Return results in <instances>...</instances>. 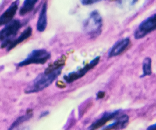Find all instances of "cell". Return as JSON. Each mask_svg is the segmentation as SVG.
Returning <instances> with one entry per match:
<instances>
[{"label": "cell", "instance_id": "12", "mask_svg": "<svg viewBox=\"0 0 156 130\" xmlns=\"http://www.w3.org/2000/svg\"><path fill=\"white\" fill-rule=\"evenodd\" d=\"M31 33H32L31 28L30 27L27 28L26 29V30H25L24 32H23V33H22V34L17 38V39L12 40V42H11V43H9V46H8V48H7L8 50H11V49L12 48H14L16 45L20 44V43L24 41L25 39H27V38H29L30 35H31Z\"/></svg>", "mask_w": 156, "mask_h": 130}, {"label": "cell", "instance_id": "2", "mask_svg": "<svg viewBox=\"0 0 156 130\" xmlns=\"http://www.w3.org/2000/svg\"><path fill=\"white\" fill-rule=\"evenodd\" d=\"M102 27V19L98 11H94L84 22L83 29L87 35L96 36L100 34Z\"/></svg>", "mask_w": 156, "mask_h": 130}, {"label": "cell", "instance_id": "6", "mask_svg": "<svg viewBox=\"0 0 156 130\" xmlns=\"http://www.w3.org/2000/svg\"><path fill=\"white\" fill-rule=\"evenodd\" d=\"M99 60H100L99 57H96V58H94V59L91 62L89 63V64H87V65H85V66L83 67V68H81V69H80V70H78V71H75V72H72V73L69 74L68 75L65 76V78H64V79H65L66 82H68V83L75 82V81L77 80V79L82 78L83 75L87 73L89 70H90L91 68H93L94 67H95L96 65L98 64V62H99Z\"/></svg>", "mask_w": 156, "mask_h": 130}, {"label": "cell", "instance_id": "9", "mask_svg": "<svg viewBox=\"0 0 156 130\" xmlns=\"http://www.w3.org/2000/svg\"><path fill=\"white\" fill-rule=\"evenodd\" d=\"M129 122V117L126 114L118 115L117 118L112 124L106 126L103 130H119L124 128Z\"/></svg>", "mask_w": 156, "mask_h": 130}, {"label": "cell", "instance_id": "7", "mask_svg": "<svg viewBox=\"0 0 156 130\" xmlns=\"http://www.w3.org/2000/svg\"><path fill=\"white\" fill-rule=\"evenodd\" d=\"M18 6H19V0H16L12 2L9 6V7L0 16V26L7 24L8 23L12 21V18L15 16L18 9Z\"/></svg>", "mask_w": 156, "mask_h": 130}, {"label": "cell", "instance_id": "14", "mask_svg": "<svg viewBox=\"0 0 156 130\" xmlns=\"http://www.w3.org/2000/svg\"><path fill=\"white\" fill-rule=\"evenodd\" d=\"M151 74V60L150 58H145L143 62V75H150Z\"/></svg>", "mask_w": 156, "mask_h": 130}, {"label": "cell", "instance_id": "10", "mask_svg": "<svg viewBox=\"0 0 156 130\" xmlns=\"http://www.w3.org/2000/svg\"><path fill=\"white\" fill-rule=\"evenodd\" d=\"M119 114V111H115L112 113H108V114H105L101 117L100 119L96 121L92 124V125L90 126V129L91 130H95L97 128H99L100 127L103 126V125L106 124L108 121L113 119L114 118H116Z\"/></svg>", "mask_w": 156, "mask_h": 130}, {"label": "cell", "instance_id": "13", "mask_svg": "<svg viewBox=\"0 0 156 130\" xmlns=\"http://www.w3.org/2000/svg\"><path fill=\"white\" fill-rule=\"evenodd\" d=\"M38 0H25L23 2V5L22 6L21 9L20 10V15H25L27 13L30 12L34 9V6L37 3Z\"/></svg>", "mask_w": 156, "mask_h": 130}, {"label": "cell", "instance_id": "18", "mask_svg": "<svg viewBox=\"0 0 156 130\" xmlns=\"http://www.w3.org/2000/svg\"><path fill=\"white\" fill-rule=\"evenodd\" d=\"M147 130H156V124L155 125H151V126H149L148 128H147Z\"/></svg>", "mask_w": 156, "mask_h": 130}, {"label": "cell", "instance_id": "4", "mask_svg": "<svg viewBox=\"0 0 156 130\" xmlns=\"http://www.w3.org/2000/svg\"><path fill=\"white\" fill-rule=\"evenodd\" d=\"M50 58V54L45 50H34L28 57L18 64L19 67L27 66L30 64H42Z\"/></svg>", "mask_w": 156, "mask_h": 130}, {"label": "cell", "instance_id": "3", "mask_svg": "<svg viewBox=\"0 0 156 130\" xmlns=\"http://www.w3.org/2000/svg\"><path fill=\"white\" fill-rule=\"evenodd\" d=\"M21 27L19 20H14L5 24V27L0 31V41L2 42V47H8L12 42V39L16 35Z\"/></svg>", "mask_w": 156, "mask_h": 130}, {"label": "cell", "instance_id": "1", "mask_svg": "<svg viewBox=\"0 0 156 130\" xmlns=\"http://www.w3.org/2000/svg\"><path fill=\"white\" fill-rule=\"evenodd\" d=\"M62 65L63 63L59 61H57L56 63L52 64V66L49 67L44 74L37 77L25 92L27 93H37L49 86L56 79L57 77L60 75Z\"/></svg>", "mask_w": 156, "mask_h": 130}, {"label": "cell", "instance_id": "8", "mask_svg": "<svg viewBox=\"0 0 156 130\" xmlns=\"http://www.w3.org/2000/svg\"><path fill=\"white\" fill-rule=\"evenodd\" d=\"M129 39H128V38L119 40L111 49V50L109 51V54H108V57H115V56L120 55L121 54H122L127 49V47L129 46Z\"/></svg>", "mask_w": 156, "mask_h": 130}, {"label": "cell", "instance_id": "5", "mask_svg": "<svg viewBox=\"0 0 156 130\" xmlns=\"http://www.w3.org/2000/svg\"><path fill=\"white\" fill-rule=\"evenodd\" d=\"M154 30H156V13L149 17L139 25L135 32L134 36L136 39H139Z\"/></svg>", "mask_w": 156, "mask_h": 130}, {"label": "cell", "instance_id": "15", "mask_svg": "<svg viewBox=\"0 0 156 130\" xmlns=\"http://www.w3.org/2000/svg\"><path fill=\"white\" fill-rule=\"evenodd\" d=\"M137 0H118L119 4H121L123 6H132L136 2Z\"/></svg>", "mask_w": 156, "mask_h": 130}, {"label": "cell", "instance_id": "17", "mask_svg": "<svg viewBox=\"0 0 156 130\" xmlns=\"http://www.w3.org/2000/svg\"><path fill=\"white\" fill-rule=\"evenodd\" d=\"M104 96H105V93H103V92H99V93L97 94L98 99L103 98V97H104Z\"/></svg>", "mask_w": 156, "mask_h": 130}, {"label": "cell", "instance_id": "11", "mask_svg": "<svg viewBox=\"0 0 156 130\" xmlns=\"http://www.w3.org/2000/svg\"><path fill=\"white\" fill-rule=\"evenodd\" d=\"M47 27V3L44 2L41 7L38 20L37 24V29L38 32H43Z\"/></svg>", "mask_w": 156, "mask_h": 130}, {"label": "cell", "instance_id": "16", "mask_svg": "<svg viewBox=\"0 0 156 130\" xmlns=\"http://www.w3.org/2000/svg\"><path fill=\"white\" fill-rule=\"evenodd\" d=\"M100 0H81L82 3L83 5H90V4L95 3V2H98Z\"/></svg>", "mask_w": 156, "mask_h": 130}]
</instances>
